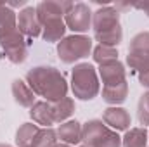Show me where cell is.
Wrapping results in <instances>:
<instances>
[{"label":"cell","mask_w":149,"mask_h":147,"mask_svg":"<svg viewBox=\"0 0 149 147\" xmlns=\"http://www.w3.org/2000/svg\"><path fill=\"white\" fill-rule=\"evenodd\" d=\"M148 135H149V132H148Z\"/></svg>","instance_id":"4dcf8cb0"},{"label":"cell","mask_w":149,"mask_h":147,"mask_svg":"<svg viewBox=\"0 0 149 147\" xmlns=\"http://www.w3.org/2000/svg\"><path fill=\"white\" fill-rule=\"evenodd\" d=\"M148 142H149V135L144 126L130 128L121 137V147H146Z\"/></svg>","instance_id":"ac0fdd59"},{"label":"cell","mask_w":149,"mask_h":147,"mask_svg":"<svg viewBox=\"0 0 149 147\" xmlns=\"http://www.w3.org/2000/svg\"><path fill=\"white\" fill-rule=\"evenodd\" d=\"M0 147H12V146H9V144H0Z\"/></svg>","instance_id":"f1b7e54d"},{"label":"cell","mask_w":149,"mask_h":147,"mask_svg":"<svg viewBox=\"0 0 149 147\" xmlns=\"http://www.w3.org/2000/svg\"><path fill=\"white\" fill-rule=\"evenodd\" d=\"M26 83L38 97H43L45 102H56L66 97L68 81L64 74L54 66H35L26 73Z\"/></svg>","instance_id":"6da1fadb"},{"label":"cell","mask_w":149,"mask_h":147,"mask_svg":"<svg viewBox=\"0 0 149 147\" xmlns=\"http://www.w3.org/2000/svg\"><path fill=\"white\" fill-rule=\"evenodd\" d=\"M99 76H101L104 87H108V85H118L121 81H127L125 66L120 61H111V62L101 64L99 66Z\"/></svg>","instance_id":"8fae6325"},{"label":"cell","mask_w":149,"mask_h":147,"mask_svg":"<svg viewBox=\"0 0 149 147\" xmlns=\"http://www.w3.org/2000/svg\"><path fill=\"white\" fill-rule=\"evenodd\" d=\"M0 47L5 52V57L14 64H21L28 59V43L19 30H14L0 38Z\"/></svg>","instance_id":"8992f818"},{"label":"cell","mask_w":149,"mask_h":147,"mask_svg":"<svg viewBox=\"0 0 149 147\" xmlns=\"http://www.w3.org/2000/svg\"><path fill=\"white\" fill-rule=\"evenodd\" d=\"M10 92H12V97L16 101V104H19L21 107H31L35 104V94L33 90L30 88V85L23 80H14L12 85H10Z\"/></svg>","instance_id":"4fadbf2b"},{"label":"cell","mask_w":149,"mask_h":147,"mask_svg":"<svg viewBox=\"0 0 149 147\" xmlns=\"http://www.w3.org/2000/svg\"><path fill=\"white\" fill-rule=\"evenodd\" d=\"M66 23L64 19H54V21H47L45 24H42V38L45 42H61L64 38V33H66Z\"/></svg>","instance_id":"2e32d148"},{"label":"cell","mask_w":149,"mask_h":147,"mask_svg":"<svg viewBox=\"0 0 149 147\" xmlns=\"http://www.w3.org/2000/svg\"><path fill=\"white\" fill-rule=\"evenodd\" d=\"M57 139H61L63 144L68 146H76L81 142V125L76 119H70L59 125L57 128Z\"/></svg>","instance_id":"7c38bea8"},{"label":"cell","mask_w":149,"mask_h":147,"mask_svg":"<svg viewBox=\"0 0 149 147\" xmlns=\"http://www.w3.org/2000/svg\"><path fill=\"white\" fill-rule=\"evenodd\" d=\"M49 106H50V112H52L54 123H64V121H68V118L74 112V101L71 97H64L61 101L49 102Z\"/></svg>","instance_id":"9a60e30c"},{"label":"cell","mask_w":149,"mask_h":147,"mask_svg":"<svg viewBox=\"0 0 149 147\" xmlns=\"http://www.w3.org/2000/svg\"><path fill=\"white\" fill-rule=\"evenodd\" d=\"M40 132L38 125H33V123H23L17 132H16V146L17 147H33V142H35V137Z\"/></svg>","instance_id":"44dd1931"},{"label":"cell","mask_w":149,"mask_h":147,"mask_svg":"<svg viewBox=\"0 0 149 147\" xmlns=\"http://www.w3.org/2000/svg\"><path fill=\"white\" fill-rule=\"evenodd\" d=\"M137 119L139 123L146 128V125H149V92H144L139 99L137 104Z\"/></svg>","instance_id":"cb8c5ba5"},{"label":"cell","mask_w":149,"mask_h":147,"mask_svg":"<svg viewBox=\"0 0 149 147\" xmlns=\"http://www.w3.org/2000/svg\"><path fill=\"white\" fill-rule=\"evenodd\" d=\"M92 57L101 66V64H106V62H111V61H118V50H116V47L97 45L94 49V55Z\"/></svg>","instance_id":"7402d4cb"},{"label":"cell","mask_w":149,"mask_h":147,"mask_svg":"<svg viewBox=\"0 0 149 147\" xmlns=\"http://www.w3.org/2000/svg\"><path fill=\"white\" fill-rule=\"evenodd\" d=\"M128 50H139V52H149V31H141L134 35L130 40Z\"/></svg>","instance_id":"d4e9b609"},{"label":"cell","mask_w":149,"mask_h":147,"mask_svg":"<svg viewBox=\"0 0 149 147\" xmlns=\"http://www.w3.org/2000/svg\"><path fill=\"white\" fill-rule=\"evenodd\" d=\"M90 52H92V38L87 35L64 37L57 43V55L64 64H74L76 61L88 57Z\"/></svg>","instance_id":"5b68a950"},{"label":"cell","mask_w":149,"mask_h":147,"mask_svg":"<svg viewBox=\"0 0 149 147\" xmlns=\"http://www.w3.org/2000/svg\"><path fill=\"white\" fill-rule=\"evenodd\" d=\"M30 116L33 119V123L42 125L45 128H50L54 125V118H52V112H50V106L49 102L45 101H38L35 102L31 107H30Z\"/></svg>","instance_id":"e0dca14e"},{"label":"cell","mask_w":149,"mask_h":147,"mask_svg":"<svg viewBox=\"0 0 149 147\" xmlns=\"http://www.w3.org/2000/svg\"><path fill=\"white\" fill-rule=\"evenodd\" d=\"M57 144V133L52 128H42L35 137L33 147H56Z\"/></svg>","instance_id":"603a6c76"},{"label":"cell","mask_w":149,"mask_h":147,"mask_svg":"<svg viewBox=\"0 0 149 147\" xmlns=\"http://www.w3.org/2000/svg\"><path fill=\"white\" fill-rule=\"evenodd\" d=\"M81 142L85 147H121V137L102 119H88L81 125Z\"/></svg>","instance_id":"277c9868"},{"label":"cell","mask_w":149,"mask_h":147,"mask_svg":"<svg viewBox=\"0 0 149 147\" xmlns=\"http://www.w3.org/2000/svg\"><path fill=\"white\" fill-rule=\"evenodd\" d=\"M139 81H141V85H142V87L149 88V73H148V74H142V76H139Z\"/></svg>","instance_id":"4316f807"},{"label":"cell","mask_w":149,"mask_h":147,"mask_svg":"<svg viewBox=\"0 0 149 147\" xmlns=\"http://www.w3.org/2000/svg\"><path fill=\"white\" fill-rule=\"evenodd\" d=\"M80 147H85V146H80Z\"/></svg>","instance_id":"f546056e"},{"label":"cell","mask_w":149,"mask_h":147,"mask_svg":"<svg viewBox=\"0 0 149 147\" xmlns=\"http://www.w3.org/2000/svg\"><path fill=\"white\" fill-rule=\"evenodd\" d=\"M71 90L73 95L80 101H92L99 95L101 92L99 76L92 64L88 62L74 64L71 71Z\"/></svg>","instance_id":"3957f363"},{"label":"cell","mask_w":149,"mask_h":147,"mask_svg":"<svg viewBox=\"0 0 149 147\" xmlns=\"http://www.w3.org/2000/svg\"><path fill=\"white\" fill-rule=\"evenodd\" d=\"M132 7H134V9L142 10V12L149 17V0H144V2H135V3H132Z\"/></svg>","instance_id":"484cf974"},{"label":"cell","mask_w":149,"mask_h":147,"mask_svg":"<svg viewBox=\"0 0 149 147\" xmlns=\"http://www.w3.org/2000/svg\"><path fill=\"white\" fill-rule=\"evenodd\" d=\"M128 97V83L121 81L118 85H108L102 87V101L109 106H120Z\"/></svg>","instance_id":"5bb4252c"},{"label":"cell","mask_w":149,"mask_h":147,"mask_svg":"<svg viewBox=\"0 0 149 147\" xmlns=\"http://www.w3.org/2000/svg\"><path fill=\"white\" fill-rule=\"evenodd\" d=\"M127 64L130 69H134L139 76L149 73V52H139V50H128Z\"/></svg>","instance_id":"d6986e66"},{"label":"cell","mask_w":149,"mask_h":147,"mask_svg":"<svg viewBox=\"0 0 149 147\" xmlns=\"http://www.w3.org/2000/svg\"><path fill=\"white\" fill-rule=\"evenodd\" d=\"M102 121L114 132H127V130H130V125H132L130 112L120 106H111V107L104 109Z\"/></svg>","instance_id":"30bf717a"},{"label":"cell","mask_w":149,"mask_h":147,"mask_svg":"<svg viewBox=\"0 0 149 147\" xmlns=\"http://www.w3.org/2000/svg\"><path fill=\"white\" fill-rule=\"evenodd\" d=\"M14 30H17V14L7 3H0V38Z\"/></svg>","instance_id":"ffe728a7"},{"label":"cell","mask_w":149,"mask_h":147,"mask_svg":"<svg viewBox=\"0 0 149 147\" xmlns=\"http://www.w3.org/2000/svg\"><path fill=\"white\" fill-rule=\"evenodd\" d=\"M17 30L30 38H37L42 35V23L37 16L35 7H24L17 14Z\"/></svg>","instance_id":"9c48e42d"},{"label":"cell","mask_w":149,"mask_h":147,"mask_svg":"<svg viewBox=\"0 0 149 147\" xmlns=\"http://www.w3.org/2000/svg\"><path fill=\"white\" fill-rule=\"evenodd\" d=\"M71 7H73V2H66V0H42L35 9H37L40 23L45 24L47 21L64 19V16L70 12Z\"/></svg>","instance_id":"ba28073f"},{"label":"cell","mask_w":149,"mask_h":147,"mask_svg":"<svg viewBox=\"0 0 149 147\" xmlns=\"http://www.w3.org/2000/svg\"><path fill=\"white\" fill-rule=\"evenodd\" d=\"M64 23H66V28H70L74 35H83L92 26V10H90V7L83 2L73 3L70 12L64 16Z\"/></svg>","instance_id":"52a82bcc"},{"label":"cell","mask_w":149,"mask_h":147,"mask_svg":"<svg viewBox=\"0 0 149 147\" xmlns=\"http://www.w3.org/2000/svg\"><path fill=\"white\" fill-rule=\"evenodd\" d=\"M56 147H71V146H68V144H63V142H61V144H56Z\"/></svg>","instance_id":"83f0119b"},{"label":"cell","mask_w":149,"mask_h":147,"mask_svg":"<svg viewBox=\"0 0 149 147\" xmlns=\"http://www.w3.org/2000/svg\"><path fill=\"white\" fill-rule=\"evenodd\" d=\"M92 30H94V38L99 42V45L116 47L123 40L120 12L111 5L99 7L95 12H92Z\"/></svg>","instance_id":"7a4b0ae2"}]
</instances>
